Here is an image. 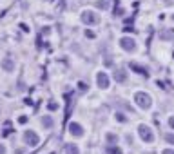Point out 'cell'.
<instances>
[{
    "instance_id": "1",
    "label": "cell",
    "mask_w": 174,
    "mask_h": 154,
    "mask_svg": "<svg viewBox=\"0 0 174 154\" xmlns=\"http://www.w3.org/2000/svg\"><path fill=\"white\" fill-rule=\"evenodd\" d=\"M134 102H136V105H138L140 109L147 111V109H151V105H153V98H151V94L140 91V92L134 94Z\"/></svg>"
},
{
    "instance_id": "2",
    "label": "cell",
    "mask_w": 174,
    "mask_h": 154,
    "mask_svg": "<svg viewBox=\"0 0 174 154\" xmlns=\"http://www.w3.org/2000/svg\"><path fill=\"white\" fill-rule=\"evenodd\" d=\"M138 134H140V138L143 140L145 143H153V142H154L153 131H151V127H149V125H145V123H142V125L138 127Z\"/></svg>"
},
{
    "instance_id": "3",
    "label": "cell",
    "mask_w": 174,
    "mask_h": 154,
    "mask_svg": "<svg viewBox=\"0 0 174 154\" xmlns=\"http://www.w3.org/2000/svg\"><path fill=\"white\" fill-rule=\"evenodd\" d=\"M80 20L83 22V24H85V26H92V24H98V20H100V18H98V15H96V13H94V11H83L82 15H80Z\"/></svg>"
},
{
    "instance_id": "4",
    "label": "cell",
    "mask_w": 174,
    "mask_h": 154,
    "mask_svg": "<svg viewBox=\"0 0 174 154\" xmlns=\"http://www.w3.org/2000/svg\"><path fill=\"white\" fill-rule=\"evenodd\" d=\"M120 47L127 53H134L136 51V42L131 36H123V38H120Z\"/></svg>"
},
{
    "instance_id": "5",
    "label": "cell",
    "mask_w": 174,
    "mask_h": 154,
    "mask_svg": "<svg viewBox=\"0 0 174 154\" xmlns=\"http://www.w3.org/2000/svg\"><path fill=\"white\" fill-rule=\"evenodd\" d=\"M24 142L29 147H36V145L40 143V138H38V134L35 133V131H26L24 133Z\"/></svg>"
},
{
    "instance_id": "6",
    "label": "cell",
    "mask_w": 174,
    "mask_h": 154,
    "mask_svg": "<svg viewBox=\"0 0 174 154\" xmlns=\"http://www.w3.org/2000/svg\"><path fill=\"white\" fill-rule=\"evenodd\" d=\"M96 83H98V87L100 89H107L109 87V76H107V72L100 71L96 74Z\"/></svg>"
},
{
    "instance_id": "7",
    "label": "cell",
    "mask_w": 174,
    "mask_h": 154,
    "mask_svg": "<svg viewBox=\"0 0 174 154\" xmlns=\"http://www.w3.org/2000/svg\"><path fill=\"white\" fill-rule=\"evenodd\" d=\"M69 133L73 134V136H83V127L80 125V123H76V122H71L69 123Z\"/></svg>"
},
{
    "instance_id": "8",
    "label": "cell",
    "mask_w": 174,
    "mask_h": 154,
    "mask_svg": "<svg viewBox=\"0 0 174 154\" xmlns=\"http://www.w3.org/2000/svg\"><path fill=\"white\" fill-rule=\"evenodd\" d=\"M0 65H2V69H4L6 72H13V71H15V62L11 60V58H4Z\"/></svg>"
},
{
    "instance_id": "9",
    "label": "cell",
    "mask_w": 174,
    "mask_h": 154,
    "mask_svg": "<svg viewBox=\"0 0 174 154\" xmlns=\"http://www.w3.org/2000/svg\"><path fill=\"white\" fill-rule=\"evenodd\" d=\"M131 71H136L138 74H142V76H149L147 67H142V65H138V63H131Z\"/></svg>"
},
{
    "instance_id": "10",
    "label": "cell",
    "mask_w": 174,
    "mask_h": 154,
    "mask_svg": "<svg viewBox=\"0 0 174 154\" xmlns=\"http://www.w3.org/2000/svg\"><path fill=\"white\" fill-rule=\"evenodd\" d=\"M125 78H127V72H125V69H116V72H114V80L116 82H125Z\"/></svg>"
},
{
    "instance_id": "11",
    "label": "cell",
    "mask_w": 174,
    "mask_h": 154,
    "mask_svg": "<svg viewBox=\"0 0 174 154\" xmlns=\"http://www.w3.org/2000/svg\"><path fill=\"white\" fill-rule=\"evenodd\" d=\"M160 38L162 40H174V29H165L160 33Z\"/></svg>"
},
{
    "instance_id": "12",
    "label": "cell",
    "mask_w": 174,
    "mask_h": 154,
    "mask_svg": "<svg viewBox=\"0 0 174 154\" xmlns=\"http://www.w3.org/2000/svg\"><path fill=\"white\" fill-rule=\"evenodd\" d=\"M65 154H80V151H78V145H74V143L65 145Z\"/></svg>"
},
{
    "instance_id": "13",
    "label": "cell",
    "mask_w": 174,
    "mask_h": 154,
    "mask_svg": "<svg viewBox=\"0 0 174 154\" xmlns=\"http://www.w3.org/2000/svg\"><path fill=\"white\" fill-rule=\"evenodd\" d=\"M107 152L109 154H122V149L118 147V145H107Z\"/></svg>"
},
{
    "instance_id": "14",
    "label": "cell",
    "mask_w": 174,
    "mask_h": 154,
    "mask_svg": "<svg viewBox=\"0 0 174 154\" xmlns=\"http://www.w3.org/2000/svg\"><path fill=\"white\" fill-rule=\"evenodd\" d=\"M42 125H44L45 129H51L53 127V118L51 116H44V118H42Z\"/></svg>"
},
{
    "instance_id": "15",
    "label": "cell",
    "mask_w": 174,
    "mask_h": 154,
    "mask_svg": "<svg viewBox=\"0 0 174 154\" xmlns=\"http://www.w3.org/2000/svg\"><path fill=\"white\" fill-rule=\"evenodd\" d=\"M109 2H111V0H98V2H96V7L102 9V11H105L107 7H109Z\"/></svg>"
},
{
    "instance_id": "16",
    "label": "cell",
    "mask_w": 174,
    "mask_h": 154,
    "mask_svg": "<svg viewBox=\"0 0 174 154\" xmlns=\"http://www.w3.org/2000/svg\"><path fill=\"white\" fill-rule=\"evenodd\" d=\"M107 142H109L111 145H116V143H118V136L113 134V133H109V134H107Z\"/></svg>"
},
{
    "instance_id": "17",
    "label": "cell",
    "mask_w": 174,
    "mask_h": 154,
    "mask_svg": "<svg viewBox=\"0 0 174 154\" xmlns=\"http://www.w3.org/2000/svg\"><path fill=\"white\" fill-rule=\"evenodd\" d=\"M13 133V129H11V122H6V127H4V131H2V136H9Z\"/></svg>"
},
{
    "instance_id": "18",
    "label": "cell",
    "mask_w": 174,
    "mask_h": 154,
    "mask_svg": "<svg viewBox=\"0 0 174 154\" xmlns=\"http://www.w3.org/2000/svg\"><path fill=\"white\" fill-rule=\"evenodd\" d=\"M114 15H116V16H122V15H123V9L120 7V6H116V7H114Z\"/></svg>"
},
{
    "instance_id": "19",
    "label": "cell",
    "mask_w": 174,
    "mask_h": 154,
    "mask_svg": "<svg viewBox=\"0 0 174 154\" xmlns=\"http://www.w3.org/2000/svg\"><path fill=\"white\" fill-rule=\"evenodd\" d=\"M116 120H118V122H127V118H125V116H123L122 113H116Z\"/></svg>"
},
{
    "instance_id": "20",
    "label": "cell",
    "mask_w": 174,
    "mask_h": 154,
    "mask_svg": "<svg viewBox=\"0 0 174 154\" xmlns=\"http://www.w3.org/2000/svg\"><path fill=\"white\" fill-rule=\"evenodd\" d=\"M165 140H167L169 143H172V145H174V134H165Z\"/></svg>"
},
{
    "instance_id": "21",
    "label": "cell",
    "mask_w": 174,
    "mask_h": 154,
    "mask_svg": "<svg viewBox=\"0 0 174 154\" xmlns=\"http://www.w3.org/2000/svg\"><path fill=\"white\" fill-rule=\"evenodd\" d=\"M47 107H49L51 111H56V109H58V103H54V102H49V103H47Z\"/></svg>"
},
{
    "instance_id": "22",
    "label": "cell",
    "mask_w": 174,
    "mask_h": 154,
    "mask_svg": "<svg viewBox=\"0 0 174 154\" xmlns=\"http://www.w3.org/2000/svg\"><path fill=\"white\" fill-rule=\"evenodd\" d=\"M18 123H22V125L27 123V116H20V118H18Z\"/></svg>"
},
{
    "instance_id": "23",
    "label": "cell",
    "mask_w": 174,
    "mask_h": 154,
    "mask_svg": "<svg viewBox=\"0 0 174 154\" xmlns=\"http://www.w3.org/2000/svg\"><path fill=\"white\" fill-rule=\"evenodd\" d=\"M85 36H87V38H94V33H92V31H87V29H85Z\"/></svg>"
},
{
    "instance_id": "24",
    "label": "cell",
    "mask_w": 174,
    "mask_h": 154,
    "mask_svg": "<svg viewBox=\"0 0 174 154\" xmlns=\"http://www.w3.org/2000/svg\"><path fill=\"white\" fill-rule=\"evenodd\" d=\"M78 87H80V91H85V89H87V85H85L83 82H80V83H78Z\"/></svg>"
},
{
    "instance_id": "25",
    "label": "cell",
    "mask_w": 174,
    "mask_h": 154,
    "mask_svg": "<svg viewBox=\"0 0 174 154\" xmlns=\"http://www.w3.org/2000/svg\"><path fill=\"white\" fill-rule=\"evenodd\" d=\"M169 125H171V129H174V116L169 118Z\"/></svg>"
},
{
    "instance_id": "26",
    "label": "cell",
    "mask_w": 174,
    "mask_h": 154,
    "mask_svg": "<svg viewBox=\"0 0 174 154\" xmlns=\"http://www.w3.org/2000/svg\"><path fill=\"white\" fill-rule=\"evenodd\" d=\"M162 154H174V149H165Z\"/></svg>"
},
{
    "instance_id": "27",
    "label": "cell",
    "mask_w": 174,
    "mask_h": 154,
    "mask_svg": "<svg viewBox=\"0 0 174 154\" xmlns=\"http://www.w3.org/2000/svg\"><path fill=\"white\" fill-rule=\"evenodd\" d=\"M20 29H22V31H26V33H27V31H29V27H27L26 24H20Z\"/></svg>"
},
{
    "instance_id": "28",
    "label": "cell",
    "mask_w": 174,
    "mask_h": 154,
    "mask_svg": "<svg viewBox=\"0 0 174 154\" xmlns=\"http://www.w3.org/2000/svg\"><path fill=\"white\" fill-rule=\"evenodd\" d=\"M0 154H6V147L4 145H0Z\"/></svg>"
},
{
    "instance_id": "29",
    "label": "cell",
    "mask_w": 174,
    "mask_h": 154,
    "mask_svg": "<svg viewBox=\"0 0 174 154\" xmlns=\"http://www.w3.org/2000/svg\"><path fill=\"white\" fill-rule=\"evenodd\" d=\"M172 56H174V53H172Z\"/></svg>"
}]
</instances>
